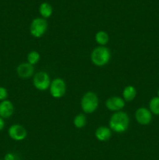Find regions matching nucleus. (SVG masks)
<instances>
[{
    "label": "nucleus",
    "instance_id": "2eb2a0df",
    "mask_svg": "<svg viewBox=\"0 0 159 160\" xmlns=\"http://www.w3.org/2000/svg\"><path fill=\"white\" fill-rule=\"evenodd\" d=\"M95 41L99 46H105L109 41V36L105 31H100L95 34Z\"/></svg>",
    "mask_w": 159,
    "mask_h": 160
},
{
    "label": "nucleus",
    "instance_id": "f3484780",
    "mask_svg": "<svg viewBox=\"0 0 159 160\" xmlns=\"http://www.w3.org/2000/svg\"><path fill=\"white\" fill-rule=\"evenodd\" d=\"M86 123H87V118H86V116L83 113L78 114L73 119V124L78 129L84 128Z\"/></svg>",
    "mask_w": 159,
    "mask_h": 160
},
{
    "label": "nucleus",
    "instance_id": "ddd939ff",
    "mask_svg": "<svg viewBox=\"0 0 159 160\" xmlns=\"http://www.w3.org/2000/svg\"><path fill=\"white\" fill-rule=\"evenodd\" d=\"M137 96V89L132 85L125 87L123 92V98L125 102H131Z\"/></svg>",
    "mask_w": 159,
    "mask_h": 160
},
{
    "label": "nucleus",
    "instance_id": "7ed1b4c3",
    "mask_svg": "<svg viewBox=\"0 0 159 160\" xmlns=\"http://www.w3.org/2000/svg\"><path fill=\"white\" fill-rule=\"evenodd\" d=\"M98 104H99V100L98 95L93 92H86L81 98V109L86 114L94 112L98 109Z\"/></svg>",
    "mask_w": 159,
    "mask_h": 160
},
{
    "label": "nucleus",
    "instance_id": "f257e3e1",
    "mask_svg": "<svg viewBox=\"0 0 159 160\" xmlns=\"http://www.w3.org/2000/svg\"><path fill=\"white\" fill-rule=\"evenodd\" d=\"M129 117L126 112L123 111L115 112L109 119V128L118 134H122L127 131L129 126Z\"/></svg>",
    "mask_w": 159,
    "mask_h": 160
},
{
    "label": "nucleus",
    "instance_id": "423d86ee",
    "mask_svg": "<svg viewBox=\"0 0 159 160\" xmlns=\"http://www.w3.org/2000/svg\"><path fill=\"white\" fill-rule=\"evenodd\" d=\"M49 92L53 98H62L66 92V84H65V81L59 78H55L51 81Z\"/></svg>",
    "mask_w": 159,
    "mask_h": 160
},
{
    "label": "nucleus",
    "instance_id": "f8f14e48",
    "mask_svg": "<svg viewBox=\"0 0 159 160\" xmlns=\"http://www.w3.org/2000/svg\"><path fill=\"white\" fill-rule=\"evenodd\" d=\"M112 130L108 127L101 126L96 129L94 133L95 138L100 142H106L112 137Z\"/></svg>",
    "mask_w": 159,
    "mask_h": 160
},
{
    "label": "nucleus",
    "instance_id": "39448f33",
    "mask_svg": "<svg viewBox=\"0 0 159 160\" xmlns=\"http://www.w3.org/2000/svg\"><path fill=\"white\" fill-rule=\"evenodd\" d=\"M33 84L39 91H45L49 88L51 79L48 73L45 71H39L34 75Z\"/></svg>",
    "mask_w": 159,
    "mask_h": 160
},
{
    "label": "nucleus",
    "instance_id": "9d476101",
    "mask_svg": "<svg viewBox=\"0 0 159 160\" xmlns=\"http://www.w3.org/2000/svg\"><path fill=\"white\" fill-rule=\"evenodd\" d=\"M17 73L20 78L26 79L34 75V67L27 62H23L17 67Z\"/></svg>",
    "mask_w": 159,
    "mask_h": 160
},
{
    "label": "nucleus",
    "instance_id": "9b49d317",
    "mask_svg": "<svg viewBox=\"0 0 159 160\" xmlns=\"http://www.w3.org/2000/svg\"><path fill=\"white\" fill-rule=\"evenodd\" d=\"M14 112L13 104L9 100H4L0 102V117L2 119L9 118Z\"/></svg>",
    "mask_w": 159,
    "mask_h": 160
},
{
    "label": "nucleus",
    "instance_id": "412c9836",
    "mask_svg": "<svg viewBox=\"0 0 159 160\" xmlns=\"http://www.w3.org/2000/svg\"><path fill=\"white\" fill-rule=\"evenodd\" d=\"M5 127V121L4 120H3L2 117H0V131H2V130H3V128H4Z\"/></svg>",
    "mask_w": 159,
    "mask_h": 160
},
{
    "label": "nucleus",
    "instance_id": "4be33fe9",
    "mask_svg": "<svg viewBox=\"0 0 159 160\" xmlns=\"http://www.w3.org/2000/svg\"><path fill=\"white\" fill-rule=\"evenodd\" d=\"M157 96L158 97V98H159V89H158V90H157Z\"/></svg>",
    "mask_w": 159,
    "mask_h": 160
},
{
    "label": "nucleus",
    "instance_id": "6ab92c4d",
    "mask_svg": "<svg viewBox=\"0 0 159 160\" xmlns=\"http://www.w3.org/2000/svg\"><path fill=\"white\" fill-rule=\"evenodd\" d=\"M8 97V92L6 88L3 87H0V101H4L6 100Z\"/></svg>",
    "mask_w": 159,
    "mask_h": 160
},
{
    "label": "nucleus",
    "instance_id": "20e7f679",
    "mask_svg": "<svg viewBox=\"0 0 159 160\" xmlns=\"http://www.w3.org/2000/svg\"><path fill=\"white\" fill-rule=\"evenodd\" d=\"M48 30V22L45 19L37 17L32 20L30 26V33L36 38H41Z\"/></svg>",
    "mask_w": 159,
    "mask_h": 160
},
{
    "label": "nucleus",
    "instance_id": "1a4fd4ad",
    "mask_svg": "<svg viewBox=\"0 0 159 160\" xmlns=\"http://www.w3.org/2000/svg\"><path fill=\"white\" fill-rule=\"evenodd\" d=\"M126 102L122 97L112 96L106 100L105 106L108 110L112 112H118L122 111V109L125 107Z\"/></svg>",
    "mask_w": 159,
    "mask_h": 160
},
{
    "label": "nucleus",
    "instance_id": "0eeeda50",
    "mask_svg": "<svg viewBox=\"0 0 159 160\" xmlns=\"http://www.w3.org/2000/svg\"><path fill=\"white\" fill-rule=\"evenodd\" d=\"M152 115L149 109L145 107H140L137 109L135 112V118L137 123L142 126H147L152 121Z\"/></svg>",
    "mask_w": 159,
    "mask_h": 160
},
{
    "label": "nucleus",
    "instance_id": "a211bd4d",
    "mask_svg": "<svg viewBox=\"0 0 159 160\" xmlns=\"http://www.w3.org/2000/svg\"><path fill=\"white\" fill-rule=\"evenodd\" d=\"M41 59V56L39 54L38 52L37 51H31L30 52L27 54L26 56V60H27L28 63H30L31 65H35L37 62H39Z\"/></svg>",
    "mask_w": 159,
    "mask_h": 160
},
{
    "label": "nucleus",
    "instance_id": "4468645a",
    "mask_svg": "<svg viewBox=\"0 0 159 160\" xmlns=\"http://www.w3.org/2000/svg\"><path fill=\"white\" fill-rule=\"evenodd\" d=\"M39 12L41 15L42 18H49L52 14V7L48 2H43L40 5L39 7Z\"/></svg>",
    "mask_w": 159,
    "mask_h": 160
},
{
    "label": "nucleus",
    "instance_id": "6e6552de",
    "mask_svg": "<svg viewBox=\"0 0 159 160\" xmlns=\"http://www.w3.org/2000/svg\"><path fill=\"white\" fill-rule=\"evenodd\" d=\"M8 134L11 139L17 142L24 140L27 135L26 129L20 124H12V126L9 127Z\"/></svg>",
    "mask_w": 159,
    "mask_h": 160
},
{
    "label": "nucleus",
    "instance_id": "aec40b11",
    "mask_svg": "<svg viewBox=\"0 0 159 160\" xmlns=\"http://www.w3.org/2000/svg\"><path fill=\"white\" fill-rule=\"evenodd\" d=\"M15 156H14V154H12V153L11 152H9V153H6V155H5V157H4V159L3 160H15Z\"/></svg>",
    "mask_w": 159,
    "mask_h": 160
},
{
    "label": "nucleus",
    "instance_id": "f03ea898",
    "mask_svg": "<svg viewBox=\"0 0 159 160\" xmlns=\"http://www.w3.org/2000/svg\"><path fill=\"white\" fill-rule=\"evenodd\" d=\"M111 59V52L106 46H98L92 51L90 60L97 67L107 65Z\"/></svg>",
    "mask_w": 159,
    "mask_h": 160
},
{
    "label": "nucleus",
    "instance_id": "dca6fc26",
    "mask_svg": "<svg viewBox=\"0 0 159 160\" xmlns=\"http://www.w3.org/2000/svg\"><path fill=\"white\" fill-rule=\"evenodd\" d=\"M149 110L154 115H159V98L154 96L149 102Z\"/></svg>",
    "mask_w": 159,
    "mask_h": 160
}]
</instances>
